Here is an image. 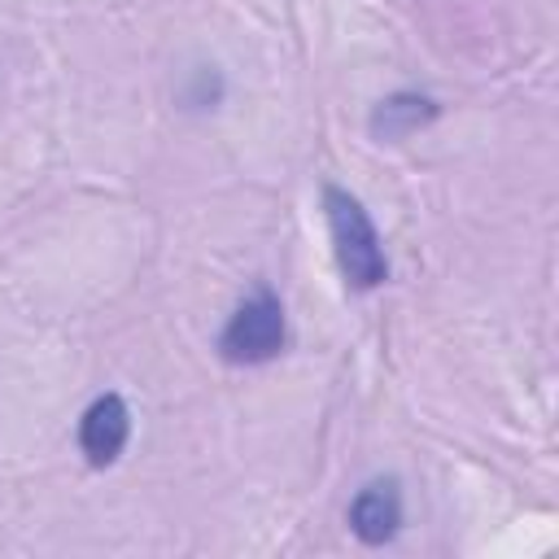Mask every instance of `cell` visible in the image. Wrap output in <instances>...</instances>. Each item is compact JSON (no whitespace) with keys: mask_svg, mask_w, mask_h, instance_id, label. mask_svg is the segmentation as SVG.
Returning <instances> with one entry per match:
<instances>
[{"mask_svg":"<svg viewBox=\"0 0 559 559\" xmlns=\"http://www.w3.org/2000/svg\"><path fill=\"white\" fill-rule=\"evenodd\" d=\"M127 432H131V415H127V402L118 393H100L83 419H79V450L92 467H109L122 445H127Z\"/></svg>","mask_w":559,"mask_h":559,"instance_id":"cell-3","label":"cell"},{"mask_svg":"<svg viewBox=\"0 0 559 559\" xmlns=\"http://www.w3.org/2000/svg\"><path fill=\"white\" fill-rule=\"evenodd\" d=\"M402 524V498H397V480H371L367 489H358L354 507H349V528L358 533V542L367 546H384Z\"/></svg>","mask_w":559,"mask_h":559,"instance_id":"cell-4","label":"cell"},{"mask_svg":"<svg viewBox=\"0 0 559 559\" xmlns=\"http://www.w3.org/2000/svg\"><path fill=\"white\" fill-rule=\"evenodd\" d=\"M432 114H437V109H432V100L402 92V96H389V100H380V109H376L371 127H376V135H406L411 127L428 122Z\"/></svg>","mask_w":559,"mask_h":559,"instance_id":"cell-5","label":"cell"},{"mask_svg":"<svg viewBox=\"0 0 559 559\" xmlns=\"http://www.w3.org/2000/svg\"><path fill=\"white\" fill-rule=\"evenodd\" d=\"M218 349L227 362H240V367H253V362H271L280 349H284V306L258 288L223 328L218 336Z\"/></svg>","mask_w":559,"mask_h":559,"instance_id":"cell-2","label":"cell"},{"mask_svg":"<svg viewBox=\"0 0 559 559\" xmlns=\"http://www.w3.org/2000/svg\"><path fill=\"white\" fill-rule=\"evenodd\" d=\"M323 210H328V227H332V245H336L345 284L376 288L389 275V262H384V249H380V236H376L367 210L341 188H323Z\"/></svg>","mask_w":559,"mask_h":559,"instance_id":"cell-1","label":"cell"}]
</instances>
